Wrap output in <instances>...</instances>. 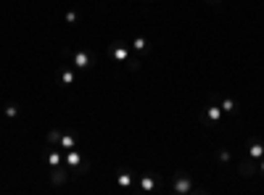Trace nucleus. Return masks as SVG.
I'll use <instances>...</instances> for the list:
<instances>
[{
  "label": "nucleus",
  "mask_w": 264,
  "mask_h": 195,
  "mask_svg": "<svg viewBox=\"0 0 264 195\" xmlns=\"http://www.w3.org/2000/svg\"><path fill=\"white\" fill-rule=\"evenodd\" d=\"M217 158H220V164H230V161H233V153L222 148V151H217Z\"/></svg>",
  "instance_id": "obj_17"
},
{
  "label": "nucleus",
  "mask_w": 264,
  "mask_h": 195,
  "mask_svg": "<svg viewBox=\"0 0 264 195\" xmlns=\"http://www.w3.org/2000/svg\"><path fill=\"white\" fill-rule=\"evenodd\" d=\"M61 143V132L59 129H50L48 132V145H59Z\"/></svg>",
  "instance_id": "obj_18"
},
{
  "label": "nucleus",
  "mask_w": 264,
  "mask_h": 195,
  "mask_svg": "<svg viewBox=\"0 0 264 195\" xmlns=\"http://www.w3.org/2000/svg\"><path fill=\"white\" fill-rule=\"evenodd\" d=\"M64 21H66V24H77V21H79V14H77V11H66Z\"/></svg>",
  "instance_id": "obj_19"
},
{
  "label": "nucleus",
  "mask_w": 264,
  "mask_h": 195,
  "mask_svg": "<svg viewBox=\"0 0 264 195\" xmlns=\"http://www.w3.org/2000/svg\"><path fill=\"white\" fill-rule=\"evenodd\" d=\"M140 3H151V0H140Z\"/></svg>",
  "instance_id": "obj_21"
},
{
  "label": "nucleus",
  "mask_w": 264,
  "mask_h": 195,
  "mask_svg": "<svg viewBox=\"0 0 264 195\" xmlns=\"http://www.w3.org/2000/svg\"><path fill=\"white\" fill-rule=\"evenodd\" d=\"M117 185H119V190H132V187H135V177H132V171L122 169L119 174H117Z\"/></svg>",
  "instance_id": "obj_9"
},
{
  "label": "nucleus",
  "mask_w": 264,
  "mask_h": 195,
  "mask_svg": "<svg viewBox=\"0 0 264 195\" xmlns=\"http://www.w3.org/2000/svg\"><path fill=\"white\" fill-rule=\"evenodd\" d=\"M256 174L264 177V158H259V166H256Z\"/></svg>",
  "instance_id": "obj_20"
},
{
  "label": "nucleus",
  "mask_w": 264,
  "mask_h": 195,
  "mask_svg": "<svg viewBox=\"0 0 264 195\" xmlns=\"http://www.w3.org/2000/svg\"><path fill=\"white\" fill-rule=\"evenodd\" d=\"M3 113H6V119H16L19 116V106L16 103H8V106L3 108Z\"/></svg>",
  "instance_id": "obj_16"
},
{
  "label": "nucleus",
  "mask_w": 264,
  "mask_h": 195,
  "mask_svg": "<svg viewBox=\"0 0 264 195\" xmlns=\"http://www.w3.org/2000/svg\"><path fill=\"white\" fill-rule=\"evenodd\" d=\"M246 156L251 158V161H259V158H264V143H261V140H248Z\"/></svg>",
  "instance_id": "obj_6"
},
{
  "label": "nucleus",
  "mask_w": 264,
  "mask_h": 195,
  "mask_svg": "<svg viewBox=\"0 0 264 195\" xmlns=\"http://www.w3.org/2000/svg\"><path fill=\"white\" fill-rule=\"evenodd\" d=\"M130 48H132V53H137V55H148V53H151V40H148V37H135Z\"/></svg>",
  "instance_id": "obj_8"
},
{
  "label": "nucleus",
  "mask_w": 264,
  "mask_h": 195,
  "mask_svg": "<svg viewBox=\"0 0 264 195\" xmlns=\"http://www.w3.org/2000/svg\"><path fill=\"white\" fill-rule=\"evenodd\" d=\"M64 151H72V148H77V137L74 132H61V143H59Z\"/></svg>",
  "instance_id": "obj_13"
},
{
  "label": "nucleus",
  "mask_w": 264,
  "mask_h": 195,
  "mask_svg": "<svg viewBox=\"0 0 264 195\" xmlns=\"http://www.w3.org/2000/svg\"><path fill=\"white\" fill-rule=\"evenodd\" d=\"M217 3H220V0H217Z\"/></svg>",
  "instance_id": "obj_22"
},
{
  "label": "nucleus",
  "mask_w": 264,
  "mask_h": 195,
  "mask_svg": "<svg viewBox=\"0 0 264 195\" xmlns=\"http://www.w3.org/2000/svg\"><path fill=\"white\" fill-rule=\"evenodd\" d=\"M64 58H69V63H72L77 72H90L95 63V55L90 50H72V53H64Z\"/></svg>",
  "instance_id": "obj_3"
},
{
  "label": "nucleus",
  "mask_w": 264,
  "mask_h": 195,
  "mask_svg": "<svg viewBox=\"0 0 264 195\" xmlns=\"http://www.w3.org/2000/svg\"><path fill=\"white\" fill-rule=\"evenodd\" d=\"M203 116H206V121H212V124H217L222 116H225V111H222V106H217V103H209V108L203 111Z\"/></svg>",
  "instance_id": "obj_10"
},
{
  "label": "nucleus",
  "mask_w": 264,
  "mask_h": 195,
  "mask_svg": "<svg viewBox=\"0 0 264 195\" xmlns=\"http://www.w3.org/2000/svg\"><path fill=\"white\" fill-rule=\"evenodd\" d=\"M45 164H48L50 169H53V166H59V164H64V156L56 151V145H50L48 151H45Z\"/></svg>",
  "instance_id": "obj_11"
},
{
  "label": "nucleus",
  "mask_w": 264,
  "mask_h": 195,
  "mask_svg": "<svg viewBox=\"0 0 264 195\" xmlns=\"http://www.w3.org/2000/svg\"><path fill=\"white\" fill-rule=\"evenodd\" d=\"M222 111H225V113H235V111H238V103L230 100V98H222Z\"/></svg>",
  "instance_id": "obj_15"
},
{
  "label": "nucleus",
  "mask_w": 264,
  "mask_h": 195,
  "mask_svg": "<svg viewBox=\"0 0 264 195\" xmlns=\"http://www.w3.org/2000/svg\"><path fill=\"white\" fill-rule=\"evenodd\" d=\"M109 58L117 66H127L130 72H137V69H140V61H132V48L124 45L122 40L109 42Z\"/></svg>",
  "instance_id": "obj_1"
},
{
  "label": "nucleus",
  "mask_w": 264,
  "mask_h": 195,
  "mask_svg": "<svg viewBox=\"0 0 264 195\" xmlns=\"http://www.w3.org/2000/svg\"><path fill=\"white\" fill-rule=\"evenodd\" d=\"M140 190H143V192H153V190H156V174H151V171H148V174H143V177H140Z\"/></svg>",
  "instance_id": "obj_12"
},
{
  "label": "nucleus",
  "mask_w": 264,
  "mask_h": 195,
  "mask_svg": "<svg viewBox=\"0 0 264 195\" xmlns=\"http://www.w3.org/2000/svg\"><path fill=\"white\" fill-rule=\"evenodd\" d=\"M240 174H243V177H254V174H256V166H254V161H251V158L240 164Z\"/></svg>",
  "instance_id": "obj_14"
},
{
  "label": "nucleus",
  "mask_w": 264,
  "mask_h": 195,
  "mask_svg": "<svg viewBox=\"0 0 264 195\" xmlns=\"http://www.w3.org/2000/svg\"><path fill=\"white\" fill-rule=\"evenodd\" d=\"M66 179H69V166H66V164L53 166V171H50V182H53V185L59 187V185H64Z\"/></svg>",
  "instance_id": "obj_4"
},
{
  "label": "nucleus",
  "mask_w": 264,
  "mask_h": 195,
  "mask_svg": "<svg viewBox=\"0 0 264 195\" xmlns=\"http://www.w3.org/2000/svg\"><path fill=\"white\" fill-rule=\"evenodd\" d=\"M169 192H175V195H193V192H209V190H206V187H196L190 174L177 171V174L172 177V182H169Z\"/></svg>",
  "instance_id": "obj_2"
},
{
  "label": "nucleus",
  "mask_w": 264,
  "mask_h": 195,
  "mask_svg": "<svg viewBox=\"0 0 264 195\" xmlns=\"http://www.w3.org/2000/svg\"><path fill=\"white\" fill-rule=\"evenodd\" d=\"M82 153H79L77 151V148H72V151H66V156H64V164L69 166V169H79V166H82Z\"/></svg>",
  "instance_id": "obj_7"
},
{
  "label": "nucleus",
  "mask_w": 264,
  "mask_h": 195,
  "mask_svg": "<svg viewBox=\"0 0 264 195\" xmlns=\"http://www.w3.org/2000/svg\"><path fill=\"white\" fill-rule=\"evenodd\" d=\"M59 79H61L66 87H72V85L77 82V69H74L72 63H69V66H61V69H59Z\"/></svg>",
  "instance_id": "obj_5"
}]
</instances>
